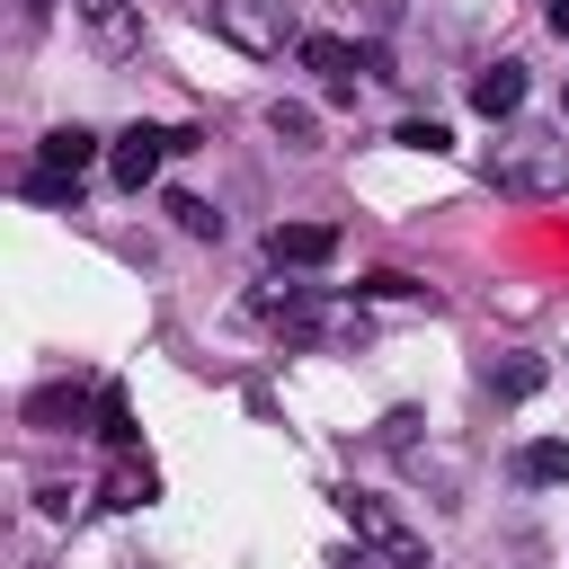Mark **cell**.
Masks as SVG:
<instances>
[{"instance_id":"6da1fadb","label":"cell","mask_w":569,"mask_h":569,"mask_svg":"<svg viewBox=\"0 0 569 569\" xmlns=\"http://www.w3.org/2000/svg\"><path fill=\"white\" fill-rule=\"evenodd\" d=\"M480 169H489L498 196H525V204L569 196V142H560V133H498Z\"/></svg>"},{"instance_id":"7a4b0ae2","label":"cell","mask_w":569,"mask_h":569,"mask_svg":"<svg viewBox=\"0 0 569 569\" xmlns=\"http://www.w3.org/2000/svg\"><path fill=\"white\" fill-rule=\"evenodd\" d=\"M204 27L222 36V44H240V53H284V44H302V27H293V0H213L204 9Z\"/></svg>"},{"instance_id":"3957f363","label":"cell","mask_w":569,"mask_h":569,"mask_svg":"<svg viewBox=\"0 0 569 569\" xmlns=\"http://www.w3.org/2000/svg\"><path fill=\"white\" fill-rule=\"evenodd\" d=\"M338 507H347V525H356V542H373V560H400V569H427V533H409V525L391 516V498H365V489H347Z\"/></svg>"},{"instance_id":"277c9868","label":"cell","mask_w":569,"mask_h":569,"mask_svg":"<svg viewBox=\"0 0 569 569\" xmlns=\"http://www.w3.org/2000/svg\"><path fill=\"white\" fill-rule=\"evenodd\" d=\"M276 329H284V338H293V347H329V338H365V320H356V311H347V302H320V293H311V284H302V293H284V302H276Z\"/></svg>"},{"instance_id":"5b68a950","label":"cell","mask_w":569,"mask_h":569,"mask_svg":"<svg viewBox=\"0 0 569 569\" xmlns=\"http://www.w3.org/2000/svg\"><path fill=\"white\" fill-rule=\"evenodd\" d=\"M178 151V133H160V124H124L116 142H107V178L124 187V196H142L151 178H160V160Z\"/></svg>"},{"instance_id":"8992f818","label":"cell","mask_w":569,"mask_h":569,"mask_svg":"<svg viewBox=\"0 0 569 569\" xmlns=\"http://www.w3.org/2000/svg\"><path fill=\"white\" fill-rule=\"evenodd\" d=\"M80 9V27H89V44L107 53V62H124V53H142V0H71Z\"/></svg>"},{"instance_id":"52a82bcc","label":"cell","mask_w":569,"mask_h":569,"mask_svg":"<svg viewBox=\"0 0 569 569\" xmlns=\"http://www.w3.org/2000/svg\"><path fill=\"white\" fill-rule=\"evenodd\" d=\"M267 258H276V267H329V258H338V231H329V222H276V231H267Z\"/></svg>"},{"instance_id":"ba28073f","label":"cell","mask_w":569,"mask_h":569,"mask_svg":"<svg viewBox=\"0 0 569 569\" xmlns=\"http://www.w3.org/2000/svg\"><path fill=\"white\" fill-rule=\"evenodd\" d=\"M471 107L498 124V116H516L525 107V62H489V71H471Z\"/></svg>"},{"instance_id":"9c48e42d","label":"cell","mask_w":569,"mask_h":569,"mask_svg":"<svg viewBox=\"0 0 569 569\" xmlns=\"http://www.w3.org/2000/svg\"><path fill=\"white\" fill-rule=\"evenodd\" d=\"M89 160H98V133H89V124H53V133L36 142V169H53V178H80Z\"/></svg>"},{"instance_id":"30bf717a","label":"cell","mask_w":569,"mask_h":569,"mask_svg":"<svg viewBox=\"0 0 569 569\" xmlns=\"http://www.w3.org/2000/svg\"><path fill=\"white\" fill-rule=\"evenodd\" d=\"M27 418H36V427H80V418H89V391H80V382H44V391L27 400Z\"/></svg>"},{"instance_id":"8fae6325","label":"cell","mask_w":569,"mask_h":569,"mask_svg":"<svg viewBox=\"0 0 569 569\" xmlns=\"http://www.w3.org/2000/svg\"><path fill=\"white\" fill-rule=\"evenodd\" d=\"M480 382H489L498 400H533V391H542V356H498Z\"/></svg>"},{"instance_id":"7c38bea8","label":"cell","mask_w":569,"mask_h":569,"mask_svg":"<svg viewBox=\"0 0 569 569\" xmlns=\"http://www.w3.org/2000/svg\"><path fill=\"white\" fill-rule=\"evenodd\" d=\"M516 471H525L533 489H560V480H569V445H560V436H533V445L516 453Z\"/></svg>"},{"instance_id":"4fadbf2b","label":"cell","mask_w":569,"mask_h":569,"mask_svg":"<svg viewBox=\"0 0 569 569\" xmlns=\"http://www.w3.org/2000/svg\"><path fill=\"white\" fill-rule=\"evenodd\" d=\"M293 53H302V62H311L329 89H347V71H356V44H338V36H302Z\"/></svg>"},{"instance_id":"5bb4252c","label":"cell","mask_w":569,"mask_h":569,"mask_svg":"<svg viewBox=\"0 0 569 569\" xmlns=\"http://www.w3.org/2000/svg\"><path fill=\"white\" fill-rule=\"evenodd\" d=\"M267 133H276L284 151H311V142H320V124H311V107H284V98L267 107Z\"/></svg>"},{"instance_id":"9a60e30c","label":"cell","mask_w":569,"mask_h":569,"mask_svg":"<svg viewBox=\"0 0 569 569\" xmlns=\"http://www.w3.org/2000/svg\"><path fill=\"white\" fill-rule=\"evenodd\" d=\"M169 222H178V231H187V240H222V213H213V204H204V196H187V187H178V196H169Z\"/></svg>"},{"instance_id":"2e32d148","label":"cell","mask_w":569,"mask_h":569,"mask_svg":"<svg viewBox=\"0 0 569 569\" xmlns=\"http://www.w3.org/2000/svg\"><path fill=\"white\" fill-rule=\"evenodd\" d=\"M151 498H160L151 462H116V480H107V507H151Z\"/></svg>"},{"instance_id":"e0dca14e","label":"cell","mask_w":569,"mask_h":569,"mask_svg":"<svg viewBox=\"0 0 569 569\" xmlns=\"http://www.w3.org/2000/svg\"><path fill=\"white\" fill-rule=\"evenodd\" d=\"M98 436H107L116 453L133 445V400H124V391H98Z\"/></svg>"},{"instance_id":"ac0fdd59","label":"cell","mask_w":569,"mask_h":569,"mask_svg":"<svg viewBox=\"0 0 569 569\" xmlns=\"http://www.w3.org/2000/svg\"><path fill=\"white\" fill-rule=\"evenodd\" d=\"M391 142H400V151H453V133H445L436 116H409V124H400Z\"/></svg>"},{"instance_id":"d6986e66","label":"cell","mask_w":569,"mask_h":569,"mask_svg":"<svg viewBox=\"0 0 569 569\" xmlns=\"http://www.w3.org/2000/svg\"><path fill=\"white\" fill-rule=\"evenodd\" d=\"M356 293H373V302H409V293H427V284H418V276H400V267H373Z\"/></svg>"},{"instance_id":"ffe728a7","label":"cell","mask_w":569,"mask_h":569,"mask_svg":"<svg viewBox=\"0 0 569 569\" xmlns=\"http://www.w3.org/2000/svg\"><path fill=\"white\" fill-rule=\"evenodd\" d=\"M27 196H36V204H71V196H80V178H53V169H27Z\"/></svg>"},{"instance_id":"44dd1931","label":"cell","mask_w":569,"mask_h":569,"mask_svg":"<svg viewBox=\"0 0 569 569\" xmlns=\"http://www.w3.org/2000/svg\"><path fill=\"white\" fill-rule=\"evenodd\" d=\"M551 27H560V36H569V0H551Z\"/></svg>"},{"instance_id":"7402d4cb","label":"cell","mask_w":569,"mask_h":569,"mask_svg":"<svg viewBox=\"0 0 569 569\" xmlns=\"http://www.w3.org/2000/svg\"><path fill=\"white\" fill-rule=\"evenodd\" d=\"M560 116H569V89H560Z\"/></svg>"}]
</instances>
